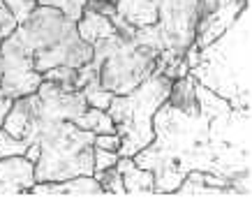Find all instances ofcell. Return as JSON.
Here are the masks:
<instances>
[{
  "mask_svg": "<svg viewBox=\"0 0 252 199\" xmlns=\"http://www.w3.org/2000/svg\"><path fill=\"white\" fill-rule=\"evenodd\" d=\"M0 61H2L0 88L9 98L16 100L23 95H31V93H37L39 84L44 79L32 67V56L23 51L12 33L5 39H0Z\"/></svg>",
  "mask_w": 252,
  "mask_h": 199,
  "instance_id": "obj_6",
  "label": "cell"
},
{
  "mask_svg": "<svg viewBox=\"0 0 252 199\" xmlns=\"http://www.w3.org/2000/svg\"><path fill=\"white\" fill-rule=\"evenodd\" d=\"M93 146H95V148H104V151H118L121 137H118L116 132H111V134H95Z\"/></svg>",
  "mask_w": 252,
  "mask_h": 199,
  "instance_id": "obj_23",
  "label": "cell"
},
{
  "mask_svg": "<svg viewBox=\"0 0 252 199\" xmlns=\"http://www.w3.org/2000/svg\"><path fill=\"white\" fill-rule=\"evenodd\" d=\"M171 195L176 197H236V190L234 188H213V185H206L204 178H201V171L192 169L185 174V178L178 183Z\"/></svg>",
  "mask_w": 252,
  "mask_h": 199,
  "instance_id": "obj_12",
  "label": "cell"
},
{
  "mask_svg": "<svg viewBox=\"0 0 252 199\" xmlns=\"http://www.w3.org/2000/svg\"><path fill=\"white\" fill-rule=\"evenodd\" d=\"M74 77H77V69L67 67V65H58V67H51L42 72V79L44 81H51V84L61 86L63 91H74Z\"/></svg>",
  "mask_w": 252,
  "mask_h": 199,
  "instance_id": "obj_18",
  "label": "cell"
},
{
  "mask_svg": "<svg viewBox=\"0 0 252 199\" xmlns=\"http://www.w3.org/2000/svg\"><path fill=\"white\" fill-rule=\"evenodd\" d=\"M171 84L174 81L169 77L153 72L132 93L111 98L107 114L116 125V134L121 137L118 155L132 158L153 141V116L167 102Z\"/></svg>",
  "mask_w": 252,
  "mask_h": 199,
  "instance_id": "obj_4",
  "label": "cell"
},
{
  "mask_svg": "<svg viewBox=\"0 0 252 199\" xmlns=\"http://www.w3.org/2000/svg\"><path fill=\"white\" fill-rule=\"evenodd\" d=\"M123 174V185H125V195L139 197V195H155V176L151 169H144L134 165L132 158H123L118 155V160L114 165Z\"/></svg>",
  "mask_w": 252,
  "mask_h": 199,
  "instance_id": "obj_10",
  "label": "cell"
},
{
  "mask_svg": "<svg viewBox=\"0 0 252 199\" xmlns=\"http://www.w3.org/2000/svg\"><path fill=\"white\" fill-rule=\"evenodd\" d=\"M107 2H114V5H116V0H107Z\"/></svg>",
  "mask_w": 252,
  "mask_h": 199,
  "instance_id": "obj_27",
  "label": "cell"
},
{
  "mask_svg": "<svg viewBox=\"0 0 252 199\" xmlns=\"http://www.w3.org/2000/svg\"><path fill=\"white\" fill-rule=\"evenodd\" d=\"M35 183V162L26 155H9L0 158V197H16L28 195Z\"/></svg>",
  "mask_w": 252,
  "mask_h": 199,
  "instance_id": "obj_7",
  "label": "cell"
},
{
  "mask_svg": "<svg viewBox=\"0 0 252 199\" xmlns=\"http://www.w3.org/2000/svg\"><path fill=\"white\" fill-rule=\"evenodd\" d=\"M116 160H118V151H104V148L93 146V174L107 167H114Z\"/></svg>",
  "mask_w": 252,
  "mask_h": 199,
  "instance_id": "obj_21",
  "label": "cell"
},
{
  "mask_svg": "<svg viewBox=\"0 0 252 199\" xmlns=\"http://www.w3.org/2000/svg\"><path fill=\"white\" fill-rule=\"evenodd\" d=\"M77 33L84 42L93 44V42H97V39H102V37L116 35V28L109 16L97 14V12H93V9H84V14L79 16V21H77Z\"/></svg>",
  "mask_w": 252,
  "mask_h": 199,
  "instance_id": "obj_13",
  "label": "cell"
},
{
  "mask_svg": "<svg viewBox=\"0 0 252 199\" xmlns=\"http://www.w3.org/2000/svg\"><path fill=\"white\" fill-rule=\"evenodd\" d=\"M32 141L26 137H12L7 130L0 128V158H9V155H23L26 148L31 146Z\"/></svg>",
  "mask_w": 252,
  "mask_h": 199,
  "instance_id": "obj_19",
  "label": "cell"
},
{
  "mask_svg": "<svg viewBox=\"0 0 252 199\" xmlns=\"http://www.w3.org/2000/svg\"><path fill=\"white\" fill-rule=\"evenodd\" d=\"M102 185L95 176H74L65 181L32 183L26 197H102Z\"/></svg>",
  "mask_w": 252,
  "mask_h": 199,
  "instance_id": "obj_8",
  "label": "cell"
},
{
  "mask_svg": "<svg viewBox=\"0 0 252 199\" xmlns=\"http://www.w3.org/2000/svg\"><path fill=\"white\" fill-rule=\"evenodd\" d=\"M116 12L137 28L158 21V0H116Z\"/></svg>",
  "mask_w": 252,
  "mask_h": 199,
  "instance_id": "obj_11",
  "label": "cell"
},
{
  "mask_svg": "<svg viewBox=\"0 0 252 199\" xmlns=\"http://www.w3.org/2000/svg\"><path fill=\"white\" fill-rule=\"evenodd\" d=\"M26 139L39 144L35 162V183L65 181L74 176H93V134L72 121H39Z\"/></svg>",
  "mask_w": 252,
  "mask_h": 199,
  "instance_id": "obj_3",
  "label": "cell"
},
{
  "mask_svg": "<svg viewBox=\"0 0 252 199\" xmlns=\"http://www.w3.org/2000/svg\"><path fill=\"white\" fill-rule=\"evenodd\" d=\"M86 9H93V12L104 14V16L116 14V5L114 2H107V0H88V2H86Z\"/></svg>",
  "mask_w": 252,
  "mask_h": 199,
  "instance_id": "obj_24",
  "label": "cell"
},
{
  "mask_svg": "<svg viewBox=\"0 0 252 199\" xmlns=\"http://www.w3.org/2000/svg\"><path fill=\"white\" fill-rule=\"evenodd\" d=\"M190 74L231 107L250 109V5L211 44L199 49Z\"/></svg>",
  "mask_w": 252,
  "mask_h": 199,
  "instance_id": "obj_1",
  "label": "cell"
},
{
  "mask_svg": "<svg viewBox=\"0 0 252 199\" xmlns=\"http://www.w3.org/2000/svg\"><path fill=\"white\" fill-rule=\"evenodd\" d=\"M93 176L97 178V183L102 185L104 195H116V197H125V185H123V174L116 167H107L102 171H95Z\"/></svg>",
  "mask_w": 252,
  "mask_h": 199,
  "instance_id": "obj_16",
  "label": "cell"
},
{
  "mask_svg": "<svg viewBox=\"0 0 252 199\" xmlns=\"http://www.w3.org/2000/svg\"><path fill=\"white\" fill-rule=\"evenodd\" d=\"M0 74H2V61H0Z\"/></svg>",
  "mask_w": 252,
  "mask_h": 199,
  "instance_id": "obj_26",
  "label": "cell"
},
{
  "mask_svg": "<svg viewBox=\"0 0 252 199\" xmlns=\"http://www.w3.org/2000/svg\"><path fill=\"white\" fill-rule=\"evenodd\" d=\"M197 79L188 74L183 79H176L171 84V91H169L167 102L171 107L181 109L185 114H199V100H197Z\"/></svg>",
  "mask_w": 252,
  "mask_h": 199,
  "instance_id": "obj_14",
  "label": "cell"
},
{
  "mask_svg": "<svg viewBox=\"0 0 252 199\" xmlns=\"http://www.w3.org/2000/svg\"><path fill=\"white\" fill-rule=\"evenodd\" d=\"M158 65V51L118 35L114 51L99 65V86L114 95H127L151 77Z\"/></svg>",
  "mask_w": 252,
  "mask_h": 199,
  "instance_id": "obj_5",
  "label": "cell"
},
{
  "mask_svg": "<svg viewBox=\"0 0 252 199\" xmlns=\"http://www.w3.org/2000/svg\"><path fill=\"white\" fill-rule=\"evenodd\" d=\"M12 104H14V98H9L7 93L0 88V125H2V121H5V116L9 114Z\"/></svg>",
  "mask_w": 252,
  "mask_h": 199,
  "instance_id": "obj_25",
  "label": "cell"
},
{
  "mask_svg": "<svg viewBox=\"0 0 252 199\" xmlns=\"http://www.w3.org/2000/svg\"><path fill=\"white\" fill-rule=\"evenodd\" d=\"M35 114H37V93L31 95H23L16 98L9 114L2 121V130H7L12 137H28L32 130V123H35Z\"/></svg>",
  "mask_w": 252,
  "mask_h": 199,
  "instance_id": "obj_9",
  "label": "cell"
},
{
  "mask_svg": "<svg viewBox=\"0 0 252 199\" xmlns=\"http://www.w3.org/2000/svg\"><path fill=\"white\" fill-rule=\"evenodd\" d=\"M81 93H84L86 102H88V107H95V109H104L107 111L109 102H111V98H114V93L104 91L102 86H99V77H93L88 84L81 88Z\"/></svg>",
  "mask_w": 252,
  "mask_h": 199,
  "instance_id": "obj_17",
  "label": "cell"
},
{
  "mask_svg": "<svg viewBox=\"0 0 252 199\" xmlns=\"http://www.w3.org/2000/svg\"><path fill=\"white\" fill-rule=\"evenodd\" d=\"M37 5H46V7L61 9L65 16H69L72 21H79V16L84 14L86 2L88 0H35Z\"/></svg>",
  "mask_w": 252,
  "mask_h": 199,
  "instance_id": "obj_20",
  "label": "cell"
},
{
  "mask_svg": "<svg viewBox=\"0 0 252 199\" xmlns=\"http://www.w3.org/2000/svg\"><path fill=\"white\" fill-rule=\"evenodd\" d=\"M16 26H19V21L14 19V14L9 12V7L0 0V39H5L9 35V33L14 31Z\"/></svg>",
  "mask_w": 252,
  "mask_h": 199,
  "instance_id": "obj_22",
  "label": "cell"
},
{
  "mask_svg": "<svg viewBox=\"0 0 252 199\" xmlns=\"http://www.w3.org/2000/svg\"><path fill=\"white\" fill-rule=\"evenodd\" d=\"M12 35L23 51L32 56V67L39 74L58 65L77 69L93 58V46L79 37L77 21L56 7L37 5L12 31Z\"/></svg>",
  "mask_w": 252,
  "mask_h": 199,
  "instance_id": "obj_2",
  "label": "cell"
},
{
  "mask_svg": "<svg viewBox=\"0 0 252 199\" xmlns=\"http://www.w3.org/2000/svg\"><path fill=\"white\" fill-rule=\"evenodd\" d=\"M74 125L81 130H91L93 134H111L116 132V125L111 121V116L104 109H95V107H86V111L81 116L74 118Z\"/></svg>",
  "mask_w": 252,
  "mask_h": 199,
  "instance_id": "obj_15",
  "label": "cell"
}]
</instances>
